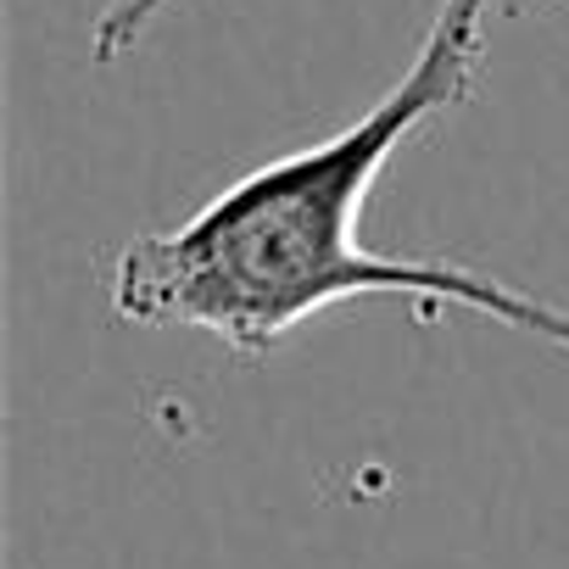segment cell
Listing matches in <instances>:
<instances>
[{"label":"cell","mask_w":569,"mask_h":569,"mask_svg":"<svg viewBox=\"0 0 569 569\" xmlns=\"http://www.w3.org/2000/svg\"><path fill=\"white\" fill-rule=\"evenodd\" d=\"M491 0H441L408 73L341 134L223 184L184 223L140 234L112 262V313L146 330H201L262 358L297 325L358 297L469 308L569 358V308L447 257H380L358 240L363 201L402 140L469 101Z\"/></svg>","instance_id":"obj_1"},{"label":"cell","mask_w":569,"mask_h":569,"mask_svg":"<svg viewBox=\"0 0 569 569\" xmlns=\"http://www.w3.org/2000/svg\"><path fill=\"white\" fill-rule=\"evenodd\" d=\"M502 7H508V12H525V7H530V0H502Z\"/></svg>","instance_id":"obj_3"},{"label":"cell","mask_w":569,"mask_h":569,"mask_svg":"<svg viewBox=\"0 0 569 569\" xmlns=\"http://www.w3.org/2000/svg\"><path fill=\"white\" fill-rule=\"evenodd\" d=\"M173 7V0H107V12L96 18V29H90V57L107 68V62H118L123 51H134V40L162 18Z\"/></svg>","instance_id":"obj_2"}]
</instances>
